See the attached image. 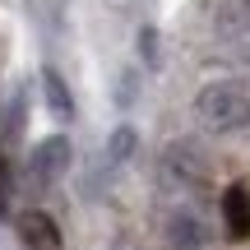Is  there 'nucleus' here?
I'll return each instance as SVG.
<instances>
[{
  "label": "nucleus",
  "mask_w": 250,
  "mask_h": 250,
  "mask_svg": "<svg viewBox=\"0 0 250 250\" xmlns=\"http://www.w3.org/2000/svg\"><path fill=\"white\" fill-rule=\"evenodd\" d=\"M130 153H134V130L130 125H116V130H111V144H107V162L116 167V162H125Z\"/></svg>",
  "instance_id": "9"
},
{
  "label": "nucleus",
  "mask_w": 250,
  "mask_h": 250,
  "mask_svg": "<svg viewBox=\"0 0 250 250\" xmlns=\"http://www.w3.org/2000/svg\"><path fill=\"white\" fill-rule=\"evenodd\" d=\"M70 158H74V148H70L65 134H46L42 144H33V158H28V190H33V195L51 190L56 181L70 171Z\"/></svg>",
  "instance_id": "2"
},
{
  "label": "nucleus",
  "mask_w": 250,
  "mask_h": 250,
  "mask_svg": "<svg viewBox=\"0 0 250 250\" xmlns=\"http://www.w3.org/2000/svg\"><path fill=\"white\" fill-rule=\"evenodd\" d=\"M139 56H144V61H158V37H153V28H144V33H139Z\"/></svg>",
  "instance_id": "11"
},
{
  "label": "nucleus",
  "mask_w": 250,
  "mask_h": 250,
  "mask_svg": "<svg viewBox=\"0 0 250 250\" xmlns=\"http://www.w3.org/2000/svg\"><path fill=\"white\" fill-rule=\"evenodd\" d=\"M223 223L232 241H250V190L246 186H227L223 190Z\"/></svg>",
  "instance_id": "4"
},
{
  "label": "nucleus",
  "mask_w": 250,
  "mask_h": 250,
  "mask_svg": "<svg viewBox=\"0 0 250 250\" xmlns=\"http://www.w3.org/2000/svg\"><path fill=\"white\" fill-rule=\"evenodd\" d=\"M42 88H46V107H51L56 116H70V111H74V98H70V88H65L61 70H46L42 74Z\"/></svg>",
  "instance_id": "8"
},
{
  "label": "nucleus",
  "mask_w": 250,
  "mask_h": 250,
  "mask_svg": "<svg viewBox=\"0 0 250 250\" xmlns=\"http://www.w3.org/2000/svg\"><path fill=\"white\" fill-rule=\"evenodd\" d=\"M19 232H23V241L33 250H61V232H56V223L42 213V208H33V213L19 218Z\"/></svg>",
  "instance_id": "6"
},
{
  "label": "nucleus",
  "mask_w": 250,
  "mask_h": 250,
  "mask_svg": "<svg viewBox=\"0 0 250 250\" xmlns=\"http://www.w3.org/2000/svg\"><path fill=\"white\" fill-rule=\"evenodd\" d=\"M19 134H23V93H14V102H9V116H5V139L14 144Z\"/></svg>",
  "instance_id": "10"
},
{
  "label": "nucleus",
  "mask_w": 250,
  "mask_h": 250,
  "mask_svg": "<svg viewBox=\"0 0 250 250\" xmlns=\"http://www.w3.org/2000/svg\"><path fill=\"white\" fill-rule=\"evenodd\" d=\"M199 241H204V227H199L195 213H176L167 223V246L171 250H199Z\"/></svg>",
  "instance_id": "7"
},
{
  "label": "nucleus",
  "mask_w": 250,
  "mask_h": 250,
  "mask_svg": "<svg viewBox=\"0 0 250 250\" xmlns=\"http://www.w3.org/2000/svg\"><path fill=\"white\" fill-rule=\"evenodd\" d=\"M195 121L199 130L208 134H232L241 130V125H250V93L241 88V83H204V88L195 93Z\"/></svg>",
  "instance_id": "1"
},
{
  "label": "nucleus",
  "mask_w": 250,
  "mask_h": 250,
  "mask_svg": "<svg viewBox=\"0 0 250 250\" xmlns=\"http://www.w3.org/2000/svg\"><path fill=\"white\" fill-rule=\"evenodd\" d=\"M116 250H134V246H130V241H116Z\"/></svg>",
  "instance_id": "12"
},
{
  "label": "nucleus",
  "mask_w": 250,
  "mask_h": 250,
  "mask_svg": "<svg viewBox=\"0 0 250 250\" xmlns=\"http://www.w3.org/2000/svg\"><path fill=\"white\" fill-rule=\"evenodd\" d=\"M162 181L204 190L208 186V158L199 153V144H190V139H176V144H171V148L162 153Z\"/></svg>",
  "instance_id": "3"
},
{
  "label": "nucleus",
  "mask_w": 250,
  "mask_h": 250,
  "mask_svg": "<svg viewBox=\"0 0 250 250\" xmlns=\"http://www.w3.org/2000/svg\"><path fill=\"white\" fill-rule=\"evenodd\" d=\"M213 33L223 42H241L250 37V0H223L213 9Z\"/></svg>",
  "instance_id": "5"
}]
</instances>
